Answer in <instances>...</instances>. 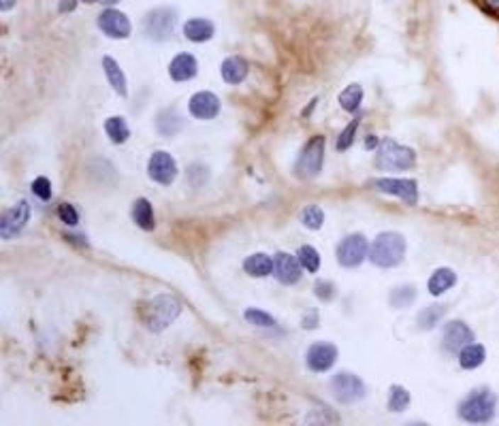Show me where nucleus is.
Returning a JSON list of instances; mask_svg holds the SVG:
<instances>
[{"label": "nucleus", "mask_w": 499, "mask_h": 426, "mask_svg": "<svg viewBox=\"0 0 499 426\" xmlns=\"http://www.w3.org/2000/svg\"><path fill=\"white\" fill-rule=\"evenodd\" d=\"M139 313H141V320L147 330L162 332L164 328H169L177 320V315L181 313V305L171 294H158L152 301L143 303Z\"/></svg>", "instance_id": "obj_1"}, {"label": "nucleus", "mask_w": 499, "mask_h": 426, "mask_svg": "<svg viewBox=\"0 0 499 426\" xmlns=\"http://www.w3.org/2000/svg\"><path fill=\"white\" fill-rule=\"evenodd\" d=\"M495 411H497V396L488 388H476L459 403V417L469 424L490 422L495 417Z\"/></svg>", "instance_id": "obj_2"}, {"label": "nucleus", "mask_w": 499, "mask_h": 426, "mask_svg": "<svg viewBox=\"0 0 499 426\" xmlns=\"http://www.w3.org/2000/svg\"><path fill=\"white\" fill-rule=\"evenodd\" d=\"M405 256V239L399 232H380L369 245V260L380 269H393L401 264Z\"/></svg>", "instance_id": "obj_3"}, {"label": "nucleus", "mask_w": 499, "mask_h": 426, "mask_svg": "<svg viewBox=\"0 0 499 426\" xmlns=\"http://www.w3.org/2000/svg\"><path fill=\"white\" fill-rule=\"evenodd\" d=\"M416 164V154L412 147L399 145L393 139H384L376 152V169L378 171H408Z\"/></svg>", "instance_id": "obj_4"}, {"label": "nucleus", "mask_w": 499, "mask_h": 426, "mask_svg": "<svg viewBox=\"0 0 499 426\" xmlns=\"http://www.w3.org/2000/svg\"><path fill=\"white\" fill-rule=\"evenodd\" d=\"M325 147H327V139L323 135H316L305 143V147L301 150L297 164H295V175L299 179H312L323 171Z\"/></svg>", "instance_id": "obj_5"}, {"label": "nucleus", "mask_w": 499, "mask_h": 426, "mask_svg": "<svg viewBox=\"0 0 499 426\" xmlns=\"http://www.w3.org/2000/svg\"><path fill=\"white\" fill-rule=\"evenodd\" d=\"M177 13L173 7H156L143 20V33L152 41H167L173 35Z\"/></svg>", "instance_id": "obj_6"}, {"label": "nucleus", "mask_w": 499, "mask_h": 426, "mask_svg": "<svg viewBox=\"0 0 499 426\" xmlns=\"http://www.w3.org/2000/svg\"><path fill=\"white\" fill-rule=\"evenodd\" d=\"M331 392L342 405H352L365 396V383L350 371H340L331 379Z\"/></svg>", "instance_id": "obj_7"}, {"label": "nucleus", "mask_w": 499, "mask_h": 426, "mask_svg": "<svg viewBox=\"0 0 499 426\" xmlns=\"http://www.w3.org/2000/svg\"><path fill=\"white\" fill-rule=\"evenodd\" d=\"M365 258H369V243L365 235L352 232L337 245V262L346 269L359 267Z\"/></svg>", "instance_id": "obj_8"}, {"label": "nucleus", "mask_w": 499, "mask_h": 426, "mask_svg": "<svg viewBox=\"0 0 499 426\" xmlns=\"http://www.w3.org/2000/svg\"><path fill=\"white\" fill-rule=\"evenodd\" d=\"M369 186L382 194H391L401 198L405 205H416L418 203V184L414 179H395V177H380L371 179Z\"/></svg>", "instance_id": "obj_9"}, {"label": "nucleus", "mask_w": 499, "mask_h": 426, "mask_svg": "<svg viewBox=\"0 0 499 426\" xmlns=\"http://www.w3.org/2000/svg\"><path fill=\"white\" fill-rule=\"evenodd\" d=\"M147 175L152 181L160 184V186H171L177 177V164L175 158L169 152H154L147 160Z\"/></svg>", "instance_id": "obj_10"}, {"label": "nucleus", "mask_w": 499, "mask_h": 426, "mask_svg": "<svg viewBox=\"0 0 499 426\" xmlns=\"http://www.w3.org/2000/svg\"><path fill=\"white\" fill-rule=\"evenodd\" d=\"M30 220V205L28 201H20L18 205H13L11 209H7L3 213V222H0V235H3L5 241L18 237L24 226L28 224Z\"/></svg>", "instance_id": "obj_11"}, {"label": "nucleus", "mask_w": 499, "mask_h": 426, "mask_svg": "<svg viewBox=\"0 0 499 426\" xmlns=\"http://www.w3.org/2000/svg\"><path fill=\"white\" fill-rule=\"evenodd\" d=\"M473 343V330L461 322V320H452L444 326V332H442V347L448 352V354H459L465 345Z\"/></svg>", "instance_id": "obj_12"}, {"label": "nucleus", "mask_w": 499, "mask_h": 426, "mask_svg": "<svg viewBox=\"0 0 499 426\" xmlns=\"http://www.w3.org/2000/svg\"><path fill=\"white\" fill-rule=\"evenodd\" d=\"M99 28L109 37V39H128L130 37V30H133V26H130V22H128V18L122 13V11H118V9H105L101 16H99Z\"/></svg>", "instance_id": "obj_13"}, {"label": "nucleus", "mask_w": 499, "mask_h": 426, "mask_svg": "<svg viewBox=\"0 0 499 426\" xmlns=\"http://www.w3.org/2000/svg\"><path fill=\"white\" fill-rule=\"evenodd\" d=\"M301 262L297 256H291L286 252H278L274 256V275L280 284L293 286L301 279Z\"/></svg>", "instance_id": "obj_14"}, {"label": "nucleus", "mask_w": 499, "mask_h": 426, "mask_svg": "<svg viewBox=\"0 0 499 426\" xmlns=\"http://www.w3.org/2000/svg\"><path fill=\"white\" fill-rule=\"evenodd\" d=\"M337 360V347L333 343H314L308 354H305V362H308V369L314 371V373H325L329 371Z\"/></svg>", "instance_id": "obj_15"}, {"label": "nucleus", "mask_w": 499, "mask_h": 426, "mask_svg": "<svg viewBox=\"0 0 499 426\" xmlns=\"http://www.w3.org/2000/svg\"><path fill=\"white\" fill-rule=\"evenodd\" d=\"M188 111L196 120H213L220 113V99L213 92H196L188 103Z\"/></svg>", "instance_id": "obj_16"}, {"label": "nucleus", "mask_w": 499, "mask_h": 426, "mask_svg": "<svg viewBox=\"0 0 499 426\" xmlns=\"http://www.w3.org/2000/svg\"><path fill=\"white\" fill-rule=\"evenodd\" d=\"M198 73V62L190 54H179L169 65V75L173 82H190Z\"/></svg>", "instance_id": "obj_17"}, {"label": "nucleus", "mask_w": 499, "mask_h": 426, "mask_svg": "<svg viewBox=\"0 0 499 426\" xmlns=\"http://www.w3.org/2000/svg\"><path fill=\"white\" fill-rule=\"evenodd\" d=\"M247 71H250V67H247V62H245L241 56H230V58H226V60L222 62V67H220L222 79H224L226 84H230V86L241 84V82L247 77Z\"/></svg>", "instance_id": "obj_18"}, {"label": "nucleus", "mask_w": 499, "mask_h": 426, "mask_svg": "<svg viewBox=\"0 0 499 426\" xmlns=\"http://www.w3.org/2000/svg\"><path fill=\"white\" fill-rule=\"evenodd\" d=\"M184 35L186 39H190L192 43H205L215 35V28L209 20L205 18H192L184 24Z\"/></svg>", "instance_id": "obj_19"}, {"label": "nucleus", "mask_w": 499, "mask_h": 426, "mask_svg": "<svg viewBox=\"0 0 499 426\" xmlns=\"http://www.w3.org/2000/svg\"><path fill=\"white\" fill-rule=\"evenodd\" d=\"M456 284V273L448 267H442V269H435L433 275L429 277L427 281V290L433 294V296H442L444 292H448L452 286Z\"/></svg>", "instance_id": "obj_20"}, {"label": "nucleus", "mask_w": 499, "mask_h": 426, "mask_svg": "<svg viewBox=\"0 0 499 426\" xmlns=\"http://www.w3.org/2000/svg\"><path fill=\"white\" fill-rule=\"evenodd\" d=\"M184 128V118L175 109H162L156 116V130L162 137H175Z\"/></svg>", "instance_id": "obj_21"}, {"label": "nucleus", "mask_w": 499, "mask_h": 426, "mask_svg": "<svg viewBox=\"0 0 499 426\" xmlns=\"http://www.w3.org/2000/svg\"><path fill=\"white\" fill-rule=\"evenodd\" d=\"M243 271L252 277H267L274 273V258H269L267 254L259 252V254H252L243 260Z\"/></svg>", "instance_id": "obj_22"}, {"label": "nucleus", "mask_w": 499, "mask_h": 426, "mask_svg": "<svg viewBox=\"0 0 499 426\" xmlns=\"http://www.w3.org/2000/svg\"><path fill=\"white\" fill-rule=\"evenodd\" d=\"M103 69H105V75H107V82H109V86L120 94V96H126L128 94V88H126V77H124V73H122V69H120V65L113 60V58H109V56H105L103 58Z\"/></svg>", "instance_id": "obj_23"}, {"label": "nucleus", "mask_w": 499, "mask_h": 426, "mask_svg": "<svg viewBox=\"0 0 499 426\" xmlns=\"http://www.w3.org/2000/svg\"><path fill=\"white\" fill-rule=\"evenodd\" d=\"M133 220L139 228L143 230H154L156 220H154V209L147 198H137L133 203Z\"/></svg>", "instance_id": "obj_24"}, {"label": "nucleus", "mask_w": 499, "mask_h": 426, "mask_svg": "<svg viewBox=\"0 0 499 426\" xmlns=\"http://www.w3.org/2000/svg\"><path fill=\"white\" fill-rule=\"evenodd\" d=\"M486 360V349L480 343H469L459 352V364L461 369H478Z\"/></svg>", "instance_id": "obj_25"}, {"label": "nucleus", "mask_w": 499, "mask_h": 426, "mask_svg": "<svg viewBox=\"0 0 499 426\" xmlns=\"http://www.w3.org/2000/svg\"><path fill=\"white\" fill-rule=\"evenodd\" d=\"M444 315H446V305L435 303V305L425 307V309L416 315V324H418L420 330H433V328L442 322Z\"/></svg>", "instance_id": "obj_26"}, {"label": "nucleus", "mask_w": 499, "mask_h": 426, "mask_svg": "<svg viewBox=\"0 0 499 426\" xmlns=\"http://www.w3.org/2000/svg\"><path fill=\"white\" fill-rule=\"evenodd\" d=\"M414 301H416V288H414L412 284L397 286V288H393L391 294H388V303H391V307H395V309H405V307H410Z\"/></svg>", "instance_id": "obj_27"}, {"label": "nucleus", "mask_w": 499, "mask_h": 426, "mask_svg": "<svg viewBox=\"0 0 499 426\" xmlns=\"http://www.w3.org/2000/svg\"><path fill=\"white\" fill-rule=\"evenodd\" d=\"M105 133H107V137L111 139V143H118V145H120V143H126L128 137H130V128H128L126 120L120 118V116L109 118V120L105 122Z\"/></svg>", "instance_id": "obj_28"}, {"label": "nucleus", "mask_w": 499, "mask_h": 426, "mask_svg": "<svg viewBox=\"0 0 499 426\" xmlns=\"http://www.w3.org/2000/svg\"><path fill=\"white\" fill-rule=\"evenodd\" d=\"M363 103V88L359 84H350L342 94H340V105L348 113H357Z\"/></svg>", "instance_id": "obj_29"}, {"label": "nucleus", "mask_w": 499, "mask_h": 426, "mask_svg": "<svg viewBox=\"0 0 499 426\" xmlns=\"http://www.w3.org/2000/svg\"><path fill=\"white\" fill-rule=\"evenodd\" d=\"M297 258L301 262V267L308 271V273H316L320 269V254L316 247L312 245H301L299 252H297Z\"/></svg>", "instance_id": "obj_30"}, {"label": "nucleus", "mask_w": 499, "mask_h": 426, "mask_svg": "<svg viewBox=\"0 0 499 426\" xmlns=\"http://www.w3.org/2000/svg\"><path fill=\"white\" fill-rule=\"evenodd\" d=\"M301 222H303V226H308L310 230H318V228H323V224H325V211H323L318 205H308V207L301 211Z\"/></svg>", "instance_id": "obj_31"}, {"label": "nucleus", "mask_w": 499, "mask_h": 426, "mask_svg": "<svg viewBox=\"0 0 499 426\" xmlns=\"http://www.w3.org/2000/svg\"><path fill=\"white\" fill-rule=\"evenodd\" d=\"M410 400H412V396H410V392L403 386H393L391 388V394H388V409L391 411L399 413V411L408 409Z\"/></svg>", "instance_id": "obj_32"}, {"label": "nucleus", "mask_w": 499, "mask_h": 426, "mask_svg": "<svg viewBox=\"0 0 499 426\" xmlns=\"http://www.w3.org/2000/svg\"><path fill=\"white\" fill-rule=\"evenodd\" d=\"M359 124H361V118H354L342 133H340V137H337V143H335V147L340 150V152H346V150H350L352 147V143H354V137H357V130H359Z\"/></svg>", "instance_id": "obj_33"}, {"label": "nucleus", "mask_w": 499, "mask_h": 426, "mask_svg": "<svg viewBox=\"0 0 499 426\" xmlns=\"http://www.w3.org/2000/svg\"><path fill=\"white\" fill-rule=\"evenodd\" d=\"M243 318H245L250 324L261 326V328L276 326V318H274V315H269V313H267V311H263V309H245Z\"/></svg>", "instance_id": "obj_34"}, {"label": "nucleus", "mask_w": 499, "mask_h": 426, "mask_svg": "<svg viewBox=\"0 0 499 426\" xmlns=\"http://www.w3.org/2000/svg\"><path fill=\"white\" fill-rule=\"evenodd\" d=\"M58 218H60V222H65L69 226H77L79 224V213H77V209L71 203H60L58 205Z\"/></svg>", "instance_id": "obj_35"}, {"label": "nucleus", "mask_w": 499, "mask_h": 426, "mask_svg": "<svg viewBox=\"0 0 499 426\" xmlns=\"http://www.w3.org/2000/svg\"><path fill=\"white\" fill-rule=\"evenodd\" d=\"M30 188H33V194L37 198H41V201H50L52 198V181L47 177H37Z\"/></svg>", "instance_id": "obj_36"}, {"label": "nucleus", "mask_w": 499, "mask_h": 426, "mask_svg": "<svg viewBox=\"0 0 499 426\" xmlns=\"http://www.w3.org/2000/svg\"><path fill=\"white\" fill-rule=\"evenodd\" d=\"M314 294L320 298V301H331L333 296H335V286H333V281H327V279H320V281H316L314 284Z\"/></svg>", "instance_id": "obj_37"}, {"label": "nucleus", "mask_w": 499, "mask_h": 426, "mask_svg": "<svg viewBox=\"0 0 499 426\" xmlns=\"http://www.w3.org/2000/svg\"><path fill=\"white\" fill-rule=\"evenodd\" d=\"M303 328H316L318 326V311H310L308 315H303V322H301Z\"/></svg>", "instance_id": "obj_38"}, {"label": "nucleus", "mask_w": 499, "mask_h": 426, "mask_svg": "<svg viewBox=\"0 0 499 426\" xmlns=\"http://www.w3.org/2000/svg\"><path fill=\"white\" fill-rule=\"evenodd\" d=\"M77 7V0H58V11L60 13H71Z\"/></svg>", "instance_id": "obj_39"}, {"label": "nucleus", "mask_w": 499, "mask_h": 426, "mask_svg": "<svg viewBox=\"0 0 499 426\" xmlns=\"http://www.w3.org/2000/svg\"><path fill=\"white\" fill-rule=\"evenodd\" d=\"M16 3H18V0H0V9H3V11H9V9H13V7H16Z\"/></svg>", "instance_id": "obj_40"}, {"label": "nucleus", "mask_w": 499, "mask_h": 426, "mask_svg": "<svg viewBox=\"0 0 499 426\" xmlns=\"http://www.w3.org/2000/svg\"><path fill=\"white\" fill-rule=\"evenodd\" d=\"M378 145H380L378 137L369 135V137H367V141H365V147H367V150H374V147H378Z\"/></svg>", "instance_id": "obj_41"}, {"label": "nucleus", "mask_w": 499, "mask_h": 426, "mask_svg": "<svg viewBox=\"0 0 499 426\" xmlns=\"http://www.w3.org/2000/svg\"><path fill=\"white\" fill-rule=\"evenodd\" d=\"M484 3L490 7V9H495V11H499V0H484Z\"/></svg>", "instance_id": "obj_42"}, {"label": "nucleus", "mask_w": 499, "mask_h": 426, "mask_svg": "<svg viewBox=\"0 0 499 426\" xmlns=\"http://www.w3.org/2000/svg\"><path fill=\"white\" fill-rule=\"evenodd\" d=\"M96 3H101V5H116V3H120V0H96Z\"/></svg>", "instance_id": "obj_43"}, {"label": "nucleus", "mask_w": 499, "mask_h": 426, "mask_svg": "<svg viewBox=\"0 0 499 426\" xmlns=\"http://www.w3.org/2000/svg\"><path fill=\"white\" fill-rule=\"evenodd\" d=\"M84 3H96V0H84Z\"/></svg>", "instance_id": "obj_44"}]
</instances>
